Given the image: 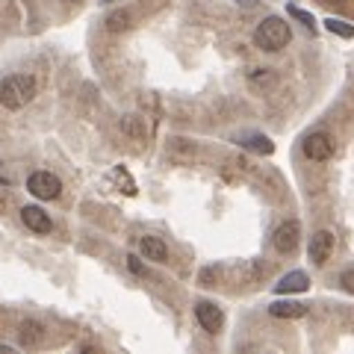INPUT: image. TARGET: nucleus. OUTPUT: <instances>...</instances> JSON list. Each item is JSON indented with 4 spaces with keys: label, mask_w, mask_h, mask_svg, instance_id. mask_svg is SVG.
<instances>
[{
    "label": "nucleus",
    "mask_w": 354,
    "mask_h": 354,
    "mask_svg": "<svg viewBox=\"0 0 354 354\" xmlns=\"http://www.w3.org/2000/svg\"><path fill=\"white\" fill-rule=\"evenodd\" d=\"M36 97V77L30 74H12L0 80V106L21 109Z\"/></svg>",
    "instance_id": "f257e3e1"
},
{
    "label": "nucleus",
    "mask_w": 354,
    "mask_h": 354,
    "mask_svg": "<svg viewBox=\"0 0 354 354\" xmlns=\"http://www.w3.org/2000/svg\"><path fill=\"white\" fill-rule=\"evenodd\" d=\"M290 39H292V30L278 15H269L257 30H254V44L263 50H281L290 44Z\"/></svg>",
    "instance_id": "f03ea898"
},
{
    "label": "nucleus",
    "mask_w": 354,
    "mask_h": 354,
    "mask_svg": "<svg viewBox=\"0 0 354 354\" xmlns=\"http://www.w3.org/2000/svg\"><path fill=\"white\" fill-rule=\"evenodd\" d=\"M27 189L36 195V198H41V201H50V198H59V195H62V183H59L57 174H50V171H36V174H30Z\"/></svg>",
    "instance_id": "7ed1b4c3"
},
{
    "label": "nucleus",
    "mask_w": 354,
    "mask_h": 354,
    "mask_svg": "<svg viewBox=\"0 0 354 354\" xmlns=\"http://www.w3.org/2000/svg\"><path fill=\"white\" fill-rule=\"evenodd\" d=\"M272 242H274V248H278L281 254H292L298 248V242H301V225H298L295 218L281 221V225L274 227Z\"/></svg>",
    "instance_id": "20e7f679"
},
{
    "label": "nucleus",
    "mask_w": 354,
    "mask_h": 354,
    "mask_svg": "<svg viewBox=\"0 0 354 354\" xmlns=\"http://www.w3.org/2000/svg\"><path fill=\"white\" fill-rule=\"evenodd\" d=\"M195 319L207 334H218L221 325H225V313H221L213 301H198L195 304Z\"/></svg>",
    "instance_id": "39448f33"
},
{
    "label": "nucleus",
    "mask_w": 354,
    "mask_h": 354,
    "mask_svg": "<svg viewBox=\"0 0 354 354\" xmlns=\"http://www.w3.org/2000/svg\"><path fill=\"white\" fill-rule=\"evenodd\" d=\"M304 153L310 160H316V162H325L330 153H334V139L328 136V133H310V136L304 139Z\"/></svg>",
    "instance_id": "423d86ee"
},
{
    "label": "nucleus",
    "mask_w": 354,
    "mask_h": 354,
    "mask_svg": "<svg viewBox=\"0 0 354 354\" xmlns=\"http://www.w3.org/2000/svg\"><path fill=\"white\" fill-rule=\"evenodd\" d=\"M330 251H334V234L330 230H316L313 236H310V260H313L316 266H322L328 257H330Z\"/></svg>",
    "instance_id": "0eeeda50"
},
{
    "label": "nucleus",
    "mask_w": 354,
    "mask_h": 354,
    "mask_svg": "<svg viewBox=\"0 0 354 354\" xmlns=\"http://www.w3.org/2000/svg\"><path fill=\"white\" fill-rule=\"evenodd\" d=\"M310 290V278L307 272H290L274 283V292L278 295H292V292H307Z\"/></svg>",
    "instance_id": "6e6552de"
},
{
    "label": "nucleus",
    "mask_w": 354,
    "mask_h": 354,
    "mask_svg": "<svg viewBox=\"0 0 354 354\" xmlns=\"http://www.w3.org/2000/svg\"><path fill=\"white\" fill-rule=\"evenodd\" d=\"M21 221L36 234H50V216L41 207H24L21 209Z\"/></svg>",
    "instance_id": "1a4fd4ad"
},
{
    "label": "nucleus",
    "mask_w": 354,
    "mask_h": 354,
    "mask_svg": "<svg viewBox=\"0 0 354 354\" xmlns=\"http://www.w3.org/2000/svg\"><path fill=\"white\" fill-rule=\"evenodd\" d=\"M139 248H142V254H145V260H153V263L169 260V248H165V242L160 236H142Z\"/></svg>",
    "instance_id": "9d476101"
},
{
    "label": "nucleus",
    "mask_w": 354,
    "mask_h": 354,
    "mask_svg": "<svg viewBox=\"0 0 354 354\" xmlns=\"http://www.w3.org/2000/svg\"><path fill=\"white\" fill-rule=\"evenodd\" d=\"M269 313L274 319H301V316H307V304H298V301H274L269 307Z\"/></svg>",
    "instance_id": "9b49d317"
},
{
    "label": "nucleus",
    "mask_w": 354,
    "mask_h": 354,
    "mask_svg": "<svg viewBox=\"0 0 354 354\" xmlns=\"http://www.w3.org/2000/svg\"><path fill=\"white\" fill-rule=\"evenodd\" d=\"M242 145H245L248 151L263 153V157H269V153L274 151L272 139H269V136H263V133H251V136H242Z\"/></svg>",
    "instance_id": "f8f14e48"
},
{
    "label": "nucleus",
    "mask_w": 354,
    "mask_h": 354,
    "mask_svg": "<svg viewBox=\"0 0 354 354\" xmlns=\"http://www.w3.org/2000/svg\"><path fill=\"white\" fill-rule=\"evenodd\" d=\"M18 334H21V342H24V346H30V348H32V346H39V342L44 339V330H41L39 322H24Z\"/></svg>",
    "instance_id": "ddd939ff"
},
{
    "label": "nucleus",
    "mask_w": 354,
    "mask_h": 354,
    "mask_svg": "<svg viewBox=\"0 0 354 354\" xmlns=\"http://www.w3.org/2000/svg\"><path fill=\"white\" fill-rule=\"evenodd\" d=\"M109 177H113V180L121 186V192H124V195H136V183H133V177L127 174V169H121V165H115V169L109 171Z\"/></svg>",
    "instance_id": "4468645a"
},
{
    "label": "nucleus",
    "mask_w": 354,
    "mask_h": 354,
    "mask_svg": "<svg viewBox=\"0 0 354 354\" xmlns=\"http://www.w3.org/2000/svg\"><path fill=\"white\" fill-rule=\"evenodd\" d=\"M325 30H330V32H337V36H342V39H354V27H351V24H346V21L328 18V21H325Z\"/></svg>",
    "instance_id": "2eb2a0df"
},
{
    "label": "nucleus",
    "mask_w": 354,
    "mask_h": 354,
    "mask_svg": "<svg viewBox=\"0 0 354 354\" xmlns=\"http://www.w3.org/2000/svg\"><path fill=\"white\" fill-rule=\"evenodd\" d=\"M106 27L113 30V32L127 30V27H130V12H113V15L106 18Z\"/></svg>",
    "instance_id": "dca6fc26"
},
{
    "label": "nucleus",
    "mask_w": 354,
    "mask_h": 354,
    "mask_svg": "<svg viewBox=\"0 0 354 354\" xmlns=\"http://www.w3.org/2000/svg\"><path fill=\"white\" fill-rule=\"evenodd\" d=\"M339 286H342L346 292H351V295H354V266H348V269L339 274Z\"/></svg>",
    "instance_id": "f3484780"
},
{
    "label": "nucleus",
    "mask_w": 354,
    "mask_h": 354,
    "mask_svg": "<svg viewBox=\"0 0 354 354\" xmlns=\"http://www.w3.org/2000/svg\"><path fill=\"white\" fill-rule=\"evenodd\" d=\"M290 15H292V18H298V21H304V24H307V30H316V24H313V15H307L304 9L290 6Z\"/></svg>",
    "instance_id": "a211bd4d"
},
{
    "label": "nucleus",
    "mask_w": 354,
    "mask_h": 354,
    "mask_svg": "<svg viewBox=\"0 0 354 354\" xmlns=\"http://www.w3.org/2000/svg\"><path fill=\"white\" fill-rule=\"evenodd\" d=\"M127 266H130V272H136V274H142V272H145V266L139 263V257H133V254L127 257Z\"/></svg>",
    "instance_id": "6ab92c4d"
},
{
    "label": "nucleus",
    "mask_w": 354,
    "mask_h": 354,
    "mask_svg": "<svg viewBox=\"0 0 354 354\" xmlns=\"http://www.w3.org/2000/svg\"><path fill=\"white\" fill-rule=\"evenodd\" d=\"M68 3H80V0H68Z\"/></svg>",
    "instance_id": "aec40b11"
}]
</instances>
